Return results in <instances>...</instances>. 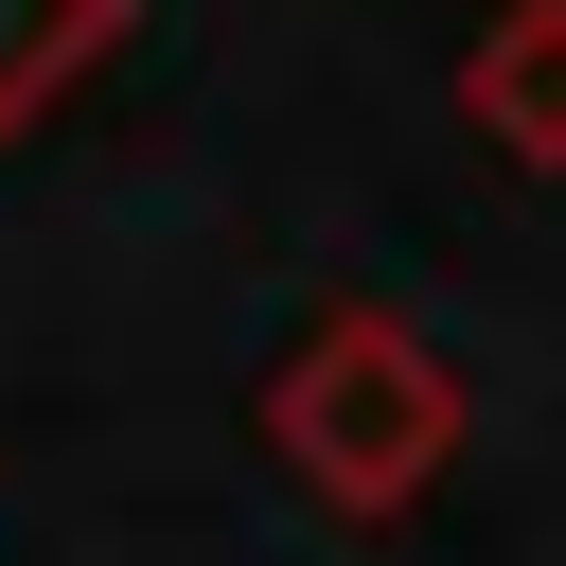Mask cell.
Masks as SVG:
<instances>
[{"mask_svg": "<svg viewBox=\"0 0 566 566\" xmlns=\"http://www.w3.org/2000/svg\"><path fill=\"white\" fill-rule=\"evenodd\" d=\"M442 88H460V124H478L513 177H566V0H495Z\"/></svg>", "mask_w": 566, "mask_h": 566, "instance_id": "cell-2", "label": "cell"}, {"mask_svg": "<svg viewBox=\"0 0 566 566\" xmlns=\"http://www.w3.org/2000/svg\"><path fill=\"white\" fill-rule=\"evenodd\" d=\"M248 424H265V460H283L318 513L389 531V513H424V495L460 478L478 389H460V354H442L424 318H389V301H318V318L265 354Z\"/></svg>", "mask_w": 566, "mask_h": 566, "instance_id": "cell-1", "label": "cell"}, {"mask_svg": "<svg viewBox=\"0 0 566 566\" xmlns=\"http://www.w3.org/2000/svg\"><path fill=\"white\" fill-rule=\"evenodd\" d=\"M124 18H142V0H0V142H35V124L124 53Z\"/></svg>", "mask_w": 566, "mask_h": 566, "instance_id": "cell-3", "label": "cell"}]
</instances>
